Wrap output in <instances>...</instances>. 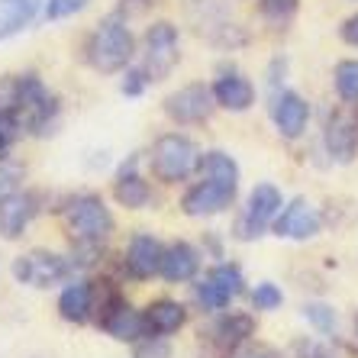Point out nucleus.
Returning a JSON list of instances; mask_svg holds the SVG:
<instances>
[{"mask_svg":"<svg viewBox=\"0 0 358 358\" xmlns=\"http://www.w3.org/2000/svg\"><path fill=\"white\" fill-rule=\"evenodd\" d=\"M136 55L133 33L126 29V23L120 17H110L94 29L91 42H87V62L103 75H117L123 71Z\"/></svg>","mask_w":358,"mask_h":358,"instance_id":"f257e3e1","label":"nucleus"},{"mask_svg":"<svg viewBox=\"0 0 358 358\" xmlns=\"http://www.w3.org/2000/svg\"><path fill=\"white\" fill-rule=\"evenodd\" d=\"M65 229L81 245H100L113 233V217L97 194H78L65 207Z\"/></svg>","mask_w":358,"mask_h":358,"instance_id":"f03ea898","label":"nucleus"},{"mask_svg":"<svg viewBox=\"0 0 358 358\" xmlns=\"http://www.w3.org/2000/svg\"><path fill=\"white\" fill-rule=\"evenodd\" d=\"M200 168V149L187 136L165 133L152 149V171L165 184H178Z\"/></svg>","mask_w":358,"mask_h":358,"instance_id":"7ed1b4c3","label":"nucleus"},{"mask_svg":"<svg viewBox=\"0 0 358 358\" xmlns=\"http://www.w3.org/2000/svg\"><path fill=\"white\" fill-rule=\"evenodd\" d=\"M284 210V197L275 184H255L245 200L242 217L236 220V236L239 239H259L268 226L278 220V213Z\"/></svg>","mask_w":358,"mask_h":358,"instance_id":"20e7f679","label":"nucleus"},{"mask_svg":"<svg viewBox=\"0 0 358 358\" xmlns=\"http://www.w3.org/2000/svg\"><path fill=\"white\" fill-rule=\"evenodd\" d=\"M245 291V278H242L239 265H217L210 268L203 281L194 284V297L203 310L217 313V310H226L239 294Z\"/></svg>","mask_w":358,"mask_h":358,"instance_id":"39448f33","label":"nucleus"},{"mask_svg":"<svg viewBox=\"0 0 358 358\" xmlns=\"http://www.w3.org/2000/svg\"><path fill=\"white\" fill-rule=\"evenodd\" d=\"M178 65V29L171 23H152L145 33V45H142V71L149 75V81H162L171 75V68Z\"/></svg>","mask_w":358,"mask_h":358,"instance_id":"423d86ee","label":"nucleus"},{"mask_svg":"<svg viewBox=\"0 0 358 358\" xmlns=\"http://www.w3.org/2000/svg\"><path fill=\"white\" fill-rule=\"evenodd\" d=\"M68 275H71V265L52 252H29L13 262V278L29 287H52V284L65 281Z\"/></svg>","mask_w":358,"mask_h":358,"instance_id":"0eeeda50","label":"nucleus"},{"mask_svg":"<svg viewBox=\"0 0 358 358\" xmlns=\"http://www.w3.org/2000/svg\"><path fill=\"white\" fill-rule=\"evenodd\" d=\"M213 107H217V97H213V87H207V84H187L181 91L168 94L165 100V113L184 126L210 120Z\"/></svg>","mask_w":358,"mask_h":358,"instance_id":"6e6552de","label":"nucleus"},{"mask_svg":"<svg viewBox=\"0 0 358 358\" xmlns=\"http://www.w3.org/2000/svg\"><path fill=\"white\" fill-rule=\"evenodd\" d=\"M236 187H239V184L203 178V181L194 184L191 191L184 194L181 207H184V213H187V217H217V213H223L226 207H233Z\"/></svg>","mask_w":358,"mask_h":358,"instance_id":"1a4fd4ad","label":"nucleus"},{"mask_svg":"<svg viewBox=\"0 0 358 358\" xmlns=\"http://www.w3.org/2000/svg\"><path fill=\"white\" fill-rule=\"evenodd\" d=\"M320 226H323V220H320L317 207H313L307 197H297L278 213V220L271 223V229H275V236H281V239L307 242L320 233Z\"/></svg>","mask_w":358,"mask_h":358,"instance_id":"9d476101","label":"nucleus"},{"mask_svg":"<svg viewBox=\"0 0 358 358\" xmlns=\"http://www.w3.org/2000/svg\"><path fill=\"white\" fill-rule=\"evenodd\" d=\"M271 120L284 139H300L310 123V103L294 91H281L271 100Z\"/></svg>","mask_w":358,"mask_h":358,"instance_id":"9b49d317","label":"nucleus"},{"mask_svg":"<svg viewBox=\"0 0 358 358\" xmlns=\"http://www.w3.org/2000/svg\"><path fill=\"white\" fill-rule=\"evenodd\" d=\"M162 255H165V249H162V242L155 236L149 233L133 236L129 249H126V271L136 281H149V278H155L162 271Z\"/></svg>","mask_w":358,"mask_h":358,"instance_id":"f8f14e48","label":"nucleus"},{"mask_svg":"<svg viewBox=\"0 0 358 358\" xmlns=\"http://www.w3.org/2000/svg\"><path fill=\"white\" fill-rule=\"evenodd\" d=\"M326 149L336 162H352L358 152V120L349 113H333L326 120Z\"/></svg>","mask_w":358,"mask_h":358,"instance_id":"ddd939ff","label":"nucleus"},{"mask_svg":"<svg viewBox=\"0 0 358 358\" xmlns=\"http://www.w3.org/2000/svg\"><path fill=\"white\" fill-rule=\"evenodd\" d=\"M213 97H217V107L242 113V110H249L255 103V84L239 71H226L213 84Z\"/></svg>","mask_w":358,"mask_h":358,"instance_id":"4468645a","label":"nucleus"},{"mask_svg":"<svg viewBox=\"0 0 358 358\" xmlns=\"http://www.w3.org/2000/svg\"><path fill=\"white\" fill-rule=\"evenodd\" d=\"M200 271V255L194 249L191 242H171L162 255V271L159 275L171 284H184V281H194Z\"/></svg>","mask_w":358,"mask_h":358,"instance_id":"2eb2a0df","label":"nucleus"},{"mask_svg":"<svg viewBox=\"0 0 358 358\" xmlns=\"http://www.w3.org/2000/svg\"><path fill=\"white\" fill-rule=\"evenodd\" d=\"M36 207H33V197L23 191H10L0 197V236L3 239H17L23 236V229L29 226L33 220Z\"/></svg>","mask_w":358,"mask_h":358,"instance_id":"dca6fc26","label":"nucleus"},{"mask_svg":"<svg viewBox=\"0 0 358 358\" xmlns=\"http://www.w3.org/2000/svg\"><path fill=\"white\" fill-rule=\"evenodd\" d=\"M142 313H145L149 336H171L187 323V310H184L178 300H155V303H149Z\"/></svg>","mask_w":358,"mask_h":358,"instance_id":"f3484780","label":"nucleus"},{"mask_svg":"<svg viewBox=\"0 0 358 358\" xmlns=\"http://www.w3.org/2000/svg\"><path fill=\"white\" fill-rule=\"evenodd\" d=\"M103 329H107L113 339L120 342H139L149 336V326H145V313L133 310L129 303H120L107 320H103Z\"/></svg>","mask_w":358,"mask_h":358,"instance_id":"a211bd4d","label":"nucleus"},{"mask_svg":"<svg viewBox=\"0 0 358 358\" xmlns=\"http://www.w3.org/2000/svg\"><path fill=\"white\" fill-rule=\"evenodd\" d=\"M59 310H62V317H65L68 323H84L94 310V287L87 281L68 284L65 291H62V297H59Z\"/></svg>","mask_w":358,"mask_h":358,"instance_id":"6ab92c4d","label":"nucleus"},{"mask_svg":"<svg viewBox=\"0 0 358 358\" xmlns=\"http://www.w3.org/2000/svg\"><path fill=\"white\" fill-rule=\"evenodd\" d=\"M249 336H255V320L249 313H229V317H223L213 326V339H217V345L223 352H233Z\"/></svg>","mask_w":358,"mask_h":358,"instance_id":"aec40b11","label":"nucleus"},{"mask_svg":"<svg viewBox=\"0 0 358 358\" xmlns=\"http://www.w3.org/2000/svg\"><path fill=\"white\" fill-rule=\"evenodd\" d=\"M39 0H0V39L17 36L20 29L33 23Z\"/></svg>","mask_w":358,"mask_h":358,"instance_id":"412c9836","label":"nucleus"},{"mask_svg":"<svg viewBox=\"0 0 358 358\" xmlns=\"http://www.w3.org/2000/svg\"><path fill=\"white\" fill-rule=\"evenodd\" d=\"M113 194H117V200L123 203V207H129V210H142L145 203H149V197H152L149 184L142 181V178L136 175V171H126V168L120 171Z\"/></svg>","mask_w":358,"mask_h":358,"instance_id":"4be33fe9","label":"nucleus"},{"mask_svg":"<svg viewBox=\"0 0 358 358\" xmlns=\"http://www.w3.org/2000/svg\"><path fill=\"white\" fill-rule=\"evenodd\" d=\"M200 178H213V181L239 184V165H236L226 152H203L200 155Z\"/></svg>","mask_w":358,"mask_h":358,"instance_id":"5701e85b","label":"nucleus"},{"mask_svg":"<svg viewBox=\"0 0 358 358\" xmlns=\"http://www.w3.org/2000/svg\"><path fill=\"white\" fill-rule=\"evenodd\" d=\"M336 94H339L342 103H358V59H345L336 65Z\"/></svg>","mask_w":358,"mask_h":358,"instance_id":"b1692460","label":"nucleus"},{"mask_svg":"<svg viewBox=\"0 0 358 358\" xmlns=\"http://www.w3.org/2000/svg\"><path fill=\"white\" fill-rule=\"evenodd\" d=\"M303 317H307V323L323 336H333L336 326H339V313H336L329 303H303Z\"/></svg>","mask_w":358,"mask_h":358,"instance_id":"393cba45","label":"nucleus"},{"mask_svg":"<svg viewBox=\"0 0 358 358\" xmlns=\"http://www.w3.org/2000/svg\"><path fill=\"white\" fill-rule=\"evenodd\" d=\"M281 303H284V294H281V287L271 281L259 284V287L252 291V307L255 310H278Z\"/></svg>","mask_w":358,"mask_h":358,"instance_id":"a878e982","label":"nucleus"},{"mask_svg":"<svg viewBox=\"0 0 358 358\" xmlns=\"http://www.w3.org/2000/svg\"><path fill=\"white\" fill-rule=\"evenodd\" d=\"M91 0H45V20H65L75 17L87 7Z\"/></svg>","mask_w":358,"mask_h":358,"instance_id":"bb28decb","label":"nucleus"},{"mask_svg":"<svg viewBox=\"0 0 358 358\" xmlns=\"http://www.w3.org/2000/svg\"><path fill=\"white\" fill-rule=\"evenodd\" d=\"M297 10V0H262V13H265L271 23H287Z\"/></svg>","mask_w":358,"mask_h":358,"instance_id":"cd10ccee","label":"nucleus"},{"mask_svg":"<svg viewBox=\"0 0 358 358\" xmlns=\"http://www.w3.org/2000/svg\"><path fill=\"white\" fill-rule=\"evenodd\" d=\"M168 342L165 336H145V342H139V349H136V358H168Z\"/></svg>","mask_w":358,"mask_h":358,"instance_id":"c85d7f7f","label":"nucleus"},{"mask_svg":"<svg viewBox=\"0 0 358 358\" xmlns=\"http://www.w3.org/2000/svg\"><path fill=\"white\" fill-rule=\"evenodd\" d=\"M149 84V75L142 71V68H136V71H129L123 81V94H129V97H136V94H142V87Z\"/></svg>","mask_w":358,"mask_h":358,"instance_id":"c756f323","label":"nucleus"},{"mask_svg":"<svg viewBox=\"0 0 358 358\" xmlns=\"http://www.w3.org/2000/svg\"><path fill=\"white\" fill-rule=\"evenodd\" d=\"M342 39H345L349 45H355V49H358V13H355V17H349L345 23H342Z\"/></svg>","mask_w":358,"mask_h":358,"instance_id":"7c9ffc66","label":"nucleus"},{"mask_svg":"<svg viewBox=\"0 0 358 358\" xmlns=\"http://www.w3.org/2000/svg\"><path fill=\"white\" fill-rule=\"evenodd\" d=\"M236 358H268L265 352H242V355H236Z\"/></svg>","mask_w":358,"mask_h":358,"instance_id":"2f4dec72","label":"nucleus"},{"mask_svg":"<svg viewBox=\"0 0 358 358\" xmlns=\"http://www.w3.org/2000/svg\"><path fill=\"white\" fill-rule=\"evenodd\" d=\"M355 333H358V313H355Z\"/></svg>","mask_w":358,"mask_h":358,"instance_id":"473e14b6","label":"nucleus"}]
</instances>
